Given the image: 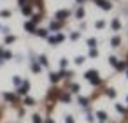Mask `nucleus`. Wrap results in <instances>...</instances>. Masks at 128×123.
I'll use <instances>...</instances> for the list:
<instances>
[{"label": "nucleus", "instance_id": "obj_1", "mask_svg": "<svg viewBox=\"0 0 128 123\" xmlns=\"http://www.w3.org/2000/svg\"><path fill=\"white\" fill-rule=\"evenodd\" d=\"M96 76H98V74H96V70H88V72L84 74V77H86V79H90L93 84H98V83H100V77H96Z\"/></svg>", "mask_w": 128, "mask_h": 123}, {"label": "nucleus", "instance_id": "obj_2", "mask_svg": "<svg viewBox=\"0 0 128 123\" xmlns=\"http://www.w3.org/2000/svg\"><path fill=\"white\" fill-rule=\"evenodd\" d=\"M96 4H98V7H102V9H105V11L110 9V4L107 2V0H96Z\"/></svg>", "mask_w": 128, "mask_h": 123}, {"label": "nucleus", "instance_id": "obj_3", "mask_svg": "<svg viewBox=\"0 0 128 123\" xmlns=\"http://www.w3.org/2000/svg\"><path fill=\"white\" fill-rule=\"evenodd\" d=\"M63 39H65V37L60 34V35H53V37H49V42H51V44H56V42H62Z\"/></svg>", "mask_w": 128, "mask_h": 123}, {"label": "nucleus", "instance_id": "obj_4", "mask_svg": "<svg viewBox=\"0 0 128 123\" xmlns=\"http://www.w3.org/2000/svg\"><path fill=\"white\" fill-rule=\"evenodd\" d=\"M67 16H68V11H58V13H56V18H58V20H63V18H67Z\"/></svg>", "mask_w": 128, "mask_h": 123}, {"label": "nucleus", "instance_id": "obj_5", "mask_svg": "<svg viewBox=\"0 0 128 123\" xmlns=\"http://www.w3.org/2000/svg\"><path fill=\"white\" fill-rule=\"evenodd\" d=\"M28 88H30V84H28V83L25 81V83H23V86H21V88L18 90V93H26V91H28Z\"/></svg>", "mask_w": 128, "mask_h": 123}, {"label": "nucleus", "instance_id": "obj_6", "mask_svg": "<svg viewBox=\"0 0 128 123\" xmlns=\"http://www.w3.org/2000/svg\"><path fill=\"white\" fill-rule=\"evenodd\" d=\"M96 118H98L100 121H105V119H107V112H104V111H98V112H96Z\"/></svg>", "mask_w": 128, "mask_h": 123}, {"label": "nucleus", "instance_id": "obj_7", "mask_svg": "<svg viewBox=\"0 0 128 123\" xmlns=\"http://www.w3.org/2000/svg\"><path fill=\"white\" fill-rule=\"evenodd\" d=\"M25 28H26L28 32H35V23H26Z\"/></svg>", "mask_w": 128, "mask_h": 123}, {"label": "nucleus", "instance_id": "obj_8", "mask_svg": "<svg viewBox=\"0 0 128 123\" xmlns=\"http://www.w3.org/2000/svg\"><path fill=\"white\" fill-rule=\"evenodd\" d=\"M23 14H25V16L32 14V7H30V6H25V7H23Z\"/></svg>", "mask_w": 128, "mask_h": 123}, {"label": "nucleus", "instance_id": "obj_9", "mask_svg": "<svg viewBox=\"0 0 128 123\" xmlns=\"http://www.w3.org/2000/svg\"><path fill=\"white\" fill-rule=\"evenodd\" d=\"M37 35L39 37H48V30H42L40 28V30H37Z\"/></svg>", "mask_w": 128, "mask_h": 123}, {"label": "nucleus", "instance_id": "obj_10", "mask_svg": "<svg viewBox=\"0 0 128 123\" xmlns=\"http://www.w3.org/2000/svg\"><path fill=\"white\" fill-rule=\"evenodd\" d=\"M4 97H6V100H11V102H14V100H16V97H14L12 93H6Z\"/></svg>", "mask_w": 128, "mask_h": 123}, {"label": "nucleus", "instance_id": "obj_11", "mask_svg": "<svg viewBox=\"0 0 128 123\" xmlns=\"http://www.w3.org/2000/svg\"><path fill=\"white\" fill-rule=\"evenodd\" d=\"M119 27H121V25H119V21H118V20H114V21H112V28H114V30H118Z\"/></svg>", "mask_w": 128, "mask_h": 123}, {"label": "nucleus", "instance_id": "obj_12", "mask_svg": "<svg viewBox=\"0 0 128 123\" xmlns=\"http://www.w3.org/2000/svg\"><path fill=\"white\" fill-rule=\"evenodd\" d=\"M110 44H112V46H119V37H114V39L110 41Z\"/></svg>", "mask_w": 128, "mask_h": 123}, {"label": "nucleus", "instance_id": "obj_13", "mask_svg": "<svg viewBox=\"0 0 128 123\" xmlns=\"http://www.w3.org/2000/svg\"><path fill=\"white\" fill-rule=\"evenodd\" d=\"M25 104H26V105H34V98L26 97V98H25Z\"/></svg>", "mask_w": 128, "mask_h": 123}, {"label": "nucleus", "instance_id": "obj_14", "mask_svg": "<svg viewBox=\"0 0 128 123\" xmlns=\"http://www.w3.org/2000/svg\"><path fill=\"white\" fill-rule=\"evenodd\" d=\"M79 104H81V105H88V98L81 97V98H79Z\"/></svg>", "mask_w": 128, "mask_h": 123}, {"label": "nucleus", "instance_id": "obj_15", "mask_svg": "<svg viewBox=\"0 0 128 123\" xmlns=\"http://www.w3.org/2000/svg\"><path fill=\"white\" fill-rule=\"evenodd\" d=\"M0 16H2V18H9L11 13H9V11H2V13H0Z\"/></svg>", "mask_w": 128, "mask_h": 123}, {"label": "nucleus", "instance_id": "obj_16", "mask_svg": "<svg viewBox=\"0 0 128 123\" xmlns=\"http://www.w3.org/2000/svg\"><path fill=\"white\" fill-rule=\"evenodd\" d=\"M58 28H60V23H56V21L51 23V30H58Z\"/></svg>", "mask_w": 128, "mask_h": 123}, {"label": "nucleus", "instance_id": "obj_17", "mask_svg": "<svg viewBox=\"0 0 128 123\" xmlns=\"http://www.w3.org/2000/svg\"><path fill=\"white\" fill-rule=\"evenodd\" d=\"M95 44H96L95 39H90V41H88V46H90V48H95Z\"/></svg>", "mask_w": 128, "mask_h": 123}, {"label": "nucleus", "instance_id": "obj_18", "mask_svg": "<svg viewBox=\"0 0 128 123\" xmlns=\"http://www.w3.org/2000/svg\"><path fill=\"white\" fill-rule=\"evenodd\" d=\"M39 21H40V16H39V14H37V16H34V18H32V23H39Z\"/></svg>", "mask_w": 128, "mask_h": 123}, {"label": "nucleus", "instance_id": "obj_19", "mask_svg": "<svg viewBox=\"0 0 128 123\" xmlns=\"http://www.w3.org/2000/svg\"><path fill=\"white\" fill-rule=\"evenodd\" d=\"M70 39H72V41H76V39H79V32H74V34L70 35Z\"/></svg>", "mask_w": 128, "mask_h": 123}, {"label": "nucleus", "instance_id": "obj_20", "mask_svg": "<svg viewBox=\"0 0 128 123\" xmlns=\"http://www.w3.org/2000/svg\"><path fill=\"white\" fill-rule=\"evenodd\" d=\"M39 60H40V63H42V65H48V58H46V56H40Z\"/></svg>", "mask_w": 128, "mask_h": 123}, {"label": "nucleus", "instance_id": "obj_21", "mask_svg": "<svg viewBox=\"0 0 128 123\" xmlns=\"http://www.w3.org/2000/svg\"><path fill=\"white\" fill-rule=\"evenodd\" d=\"M82 62H84V56H77V58H76V63H79V65H81Z\"/></svg>", "mask_w": 128, "mask_h": 123}, {"label": "nucleus", "instance_id": "obj_22", "mask_svg": "<svg viewBox=\"0 0 128 123\" xmlns=\"http://www.w3.org/2000/svg\"><path fill=\"white\" fill-rule=\"evenodd\" d=\"M32 70H34V72H39V70H40V67H39L37 63H34V65H32Z\"/></svg>", "mask_w": 128, "mask_h": 123}, {"label": "nucleus", "instance_id": "obj_23", "mask_svg": "<svg viewBox=\"0 0 128 123\" xmlns=\"http://www.w3.org/2000/svg\"><path fill=\"white\" fill-rule=\"evenodd\" d=\"M79 90H81V88H79V84H72V91H74V93H77Z\"/></svg>", "mask_w": 128, "mask_h": 123}, {"label": "nucleus", "instance_id": "obj_24", "mask_svg": "<svg viewBox=\"0 0 128 123\" xmlns=\"http://www.w3.org/2000/svg\"><path fill=\"white\" fill-rule=\"evenodd\" d=\"M104 27H105L104 21H96V28H104Z\"/></svg>", "mask_w": 128, "mask_h": 123}, {"label": "nucleus", "instance_id": "obj_25", "mask_svg": "<svg viewBox=\"0 0 128 123\" xmlns=\"http://www.w3.org/2000/svg\"><path fill=\"white\" fill-rule=\"evenodd\" d=\"M82 16H84V11L79 9V11H77V18H82Z\"/></svg>", "mask_w": 128, "mask_h": 123}, {"label": "nucleus", "instance_id": "obj_26", "mask_svg": "<svg viewBox=\"0 0 128 123\" xmlns=\"http://www.w3.org/2000/svg\"><path fill=\"white\" fill-rule=\"evenodd\" d=\"M14 41V35H9V37H6V42H12Z\"/></svg>", "mask_w": 128, "mask_h": 123}, {"label": "nucleus", "instance_id": "obj_27", "mask_svg": "<svg viewBox=\"0 0 128 123\" xmlns=\"http://www.w3.org/2000/svg\"><path fill=\"white\" fill-rule=\"evenodd\" d=\"M96 55H98L96 49H91V51H90V56H96Z\"/></svg>", "mask_w": 128, "mask_h": 123}, {"label": "nucleus", "instance_id": "obj_28", "mask_svg": "<svg viewBox=\"0 0 128 123\" xmlns=\"http://www.w3.org/2000/svg\"><path fill=\"white\" fill-rule=\"evenodd\" d=\"M60 65H62V69H65V67H67V60H65V58H63V60H62V62H60Z\"/></svg>", "mask_w": 128, "mask_h": 123}, {"label": "nucleus", "instance_id": "obj_29", "mask_svg": "<svg viewBox=\"0 0 128 123\" xmlns=\"http://www.w3.org/2000/svg\"><path fill=\"white\" fill-rule=\"evenodd\" d=\"M116 109H118V111H119V112H124V107H123V105H119V104H118V105H116Z\"/></svg>", "mask_w": 128, "mask_h": 123}, {"label": "nucleus", "instance_id": "obj_30", "mask_svg": "<svg viewBox=\"0 0 128 123\" xmlns=\"http://www.w3.org/2000/svg\"><path fill=\"white\" fill-rule=\"evenodd\" d=\"M12 81H14V84H21V79H20V77H14Z\"/></svg>", "mask_w": 128, "mask_h": 123}, {"label": "nucleus", "instance_id": "obj_31", "mask_svg": "<svg viewBox=\"0 0 128 123\" xmlns=\"http://www.w3.org/2000/svg\"><path fill=\"white\" fill-rule=\"evenodd\" d=\"M107 95H109V97H114V95H116V91H114V90H109V91H107Z\"/></svg>", "mask_w": 128, "mask_h": 123}, {"label": "nucleus", "instance_id": "obj_32", "mask_svg": "<svg viewBox=\"0 0 128 123\" xmlns=\"http://www.w3.org/2000/svg\"><path fill=\"white\" fill-rule=\"evenodd\" d=\"M34 123H40V116H34Z\"/></svg>", "mask_w": 128, "mask_h": 123}, {"label": "nucleus", "instance_id": "obj_33", "mask_svg": "<svg viewBox=\"0 0 128 123\" xmlns=\"http://www.w3.org/2000/svg\"><path fill=\"white\" fill-rule=\"evenodd\" d=\"M62 100H65V102H68V100H70V97H68V95H63V97H62Z\"/></svg>", "mask_w": 128, "mask_h": 123}, {"label": "nucleus", "instance_id": "obj_34", "mask_svg": "<svg viewBox=\"0 0 128 123\" xmlns=\"http://www.w3.org/2000/svg\"><path fill=\"white\" fill-rule=\"evenodd\" d=\"M67 123H74V118L72 116H67Z\"/></svg>", "mask_w": 128, "mask_h": 123}, {"label": "nucleus", "instance_id": "obj_35", "mask_svg": "<svg viewBox=\"0 0 128 123\" xmlns=\"http://www.w3.org/2000/svg\"><path fill=\"white\" fill-rule=\"evenodd\" d=\"M20 4H21V6H25V4H26V0H20Z\"/></svg>", "mask_w": 128, "mask_h": 123}, {"label": "nucleus", "instance_id": "obj_36", "mask_svg": "<svg viewBox=\"0 0 128 123\" xmlns=\"http://www.w3.org/2000/svg\"><path fill=\"white\" fill-rule=\"evenodd\" d=\"M46 123H54V121H53V119H48V121H46Z\"/></svg>", "mask_w": 128, "mask_h": 123}, {"label": "nucleus", "instance_id": "obj_37", "mask_svg": "<svg viewBox=\"0 0 128 123\" xmlns=\"http://www.w3.org/2000/svg\"><path fill=\"white\" fill-rule=\"evenodd\" d=\"M79 2H82V0H79Z\"/></svg>", "mask_w": 128, "mask_h": 123}]
</instances>
